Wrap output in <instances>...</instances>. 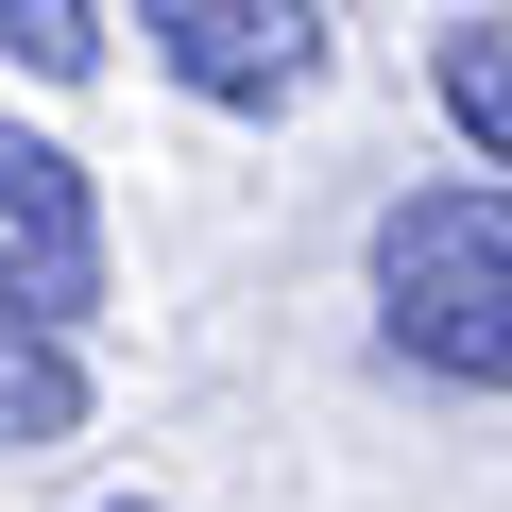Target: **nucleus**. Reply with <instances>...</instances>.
<instances>
[{
	"mask_svg": "<svg viewBox=\"0 0 512 512\" xmlns=\"http://www.w3.org/2000/svg\"><path fill=\"white\" fill-rule=\"evenodd\" d=\"M0 52H18L35 86H86L103 69V0H0Z\"/></svg>",
	"mask_w": 512,
	"mask_h": 512,
	"instance_id": "423d86ee",
	"label": "nucleus"
},
{
	"mask_svg": "<svg viewBox=\"0 0 512 512\" xmlns=\"http://www.w3.org/2000/svg\"><path fill=\"white\" fill-rule=\"evenodd\" d=\"M137 35H154V69H171L188 103H222V120H274V103H308V86L342 69L325 0H137Z\"/></svg>",
	"mask_w": 512,
	"mask_h": 512,
	"instance_id": "f03ea898",
	"label": "nucleus"
},
{
	"mask_svg": "<svg viewBox=\"0 0 512 512\" xmlns=\"http://www.w3.org/2000/svg\"><path fill=\"white\" fill-rule=\"evenodd\" d=\"M427 86H444V120H461V137L512 171V0H478V18L427 52Z\"/></svg>",
	"mask_w": 512,
	"mask_h": 512,
	"instance_id": "39448f33",
	"label": "nucleus"
},
{
	"mask_svg": "<svg viewBox=\"0 0 512 512\" xmlns=\"http://www.w3.org/2000/svg\"><path fill=\"white\" fill-rule=\"evenodd\" d=\"M103 512H154V495H103Z\"/></svg>",
	"mask_w": 512,
	"mask_h": 512,
	"instance_id": "0eeeda50",
	"label": "nucleus"
},
{
	"mask_svg": "<svg viewBox=\"0 0 512 512\" xmlns=\"http://www.w3.org/2000/svg\"><path fill=\"white\" fill-rule=\"evenodd\" d=\"M69 427H86V359H69V325L0 308V461H35V444H69Z\"/></svg>",
	"mask_w": 512,
	"mask_h": 512,
	"instance_id": "20e7f679",
	"label": "nucleus"
},
{
	"mask_svg": "<svg viewBox=\"0 0 512 512\" xmlns=\"http://www.w3.org/2000/svg\"><path fill=\"white\" fill-rule=\"evenodd\" d=\"M0 308H35V325H86V308H103L86 154H69V137H18V120H0Z\"/></svg>",
	"mask_w": 512,
	"mask_h": 512,
	"instance_id": "7ed1b4c3",
	"label": "nucleus"
},
{
	"mask_svg": "<svg viewBox=\"0 0 512 512\" xmlns=\"http://www.w3.org/2000/svg\"><path fill=\"white\" fill-rule=\"evenodd\" d=\"M376 342L444 393H512V188H393L376 239Z\"/></svg>",
	"mask_w": 512,
	"mask_h": 512,
	"instance_id": "f257e3e1",
	"label": "nucleus"
}]
</instances>
